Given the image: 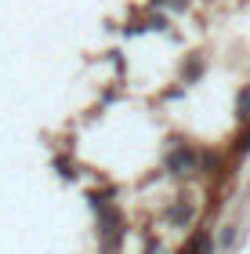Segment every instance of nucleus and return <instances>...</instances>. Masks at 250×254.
I'll return each mask as SVG.
<instances>
[{"instance_id":"f257e3e1","label":"nucleus","mask_w":250,"mask_h":254,"mask_svg":"<svg viewBox=\"0 0 250 254\" xmlns=\"http://www.w3.org/2000/svg\"><path fill=\"white\" fill-rule=\"evenodd\" d=\"M200 164V156H196V149H189V145H178L174 153L167 156V171H174V175H189V171H196Z\"/></svg>"},{"instance_id":"f03ea898","label":"nucleus","mask_w":250,"mask_h":254,"mask_svg":"<svg viewBox=\"0 0 250 254\" xmlns=\"http://www.w3.org/2000/svg\"><path fill=\"white\" fill-rule=\"evenodd\" d=\"M236 113H240V120H250V87L240 91V98H236Z\"/></svg>"},{"instance_id":"7ed1b4c3","label":"nucleus","mask_w":250,"mask_h":254,"mask_svg":"<svg viewBox=\"0 0 250 254\" xmlns=\"http://www.w3.org/2000/svg\"><path fill=\"white\" fill-rule=\"evenodd\" d=\"M207 244H210L207 233H196V236L189 240V251H185V254H207Z\"/></svg>"},{"instance_id":"20e7f679","label":"nucleus","mask_w":250,"mask_h":254,"mask_svg":"<svg viewBox=\"0 0 250 254\" xmlns=\"http://www.w3.org/2000/svg\"><path fill=\"white\" fill-rule=\"evenodd\" d=\"M196 73H203V59H200V55H192L189 65H185V76H196Z\"/></svg>"},{"instance_id":"39448f33","label":"nucleus","mask_w":250,"mask_h":254,"mask_svg":"<svg viewBox=\"0 0 250 254\" xmlns=\"http://www.w3.org/2000/svg\"><path fill=\"white\" fill-rule=\"evenodd\" d=\"M236 153H250V131L240 134V142H236Z\"/></svg>"}]
</instances>
